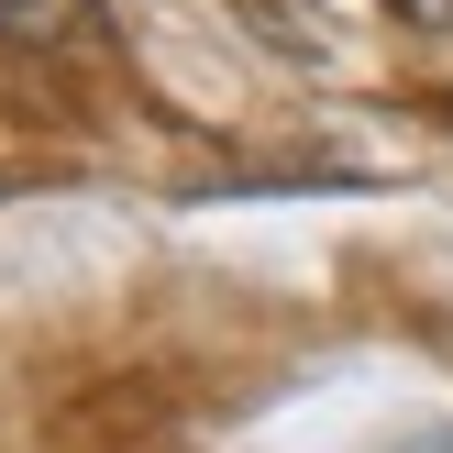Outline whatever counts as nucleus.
<instances>
[{"label": "nucleus", "mask_w": 453, "mask_h": 453, "mask_svg": "<svg viewBox=\"0 0 453 453\" xmlns=\"http://www.w3.org/2000/svg\"><path fill=\"white\" fill-rule=\"evenodd\" d=\"M78 12H88V0H0V34L56 44V34H78Z\"/></svg>", "instance_id": "obj_1"}, {"label": "nucleus", "mask_w": 453, "mask_h": 453, "mask_svg": "<svg viewBox=\"0 0 453 453\" xmlns=\"http://www.w3.org/2000/svg\"><path fill=\"white\" fill-rule=\"evenodd\" d=\"M442 111H453V100H442Z\"/></svg>", "instance_id": "obj_2"}]
</instances>
